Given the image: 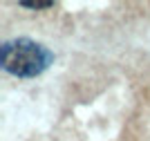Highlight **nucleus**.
Returning a JSON list of instances; mask_svg holds the SVG:
<instances>
[{
	"mask_svg": "<svg viewBox=\"0 0 150 141\" xmlns=\"http://www.w3.org/2000/svg\"><path fill=\"white\" fill-rule=\"evenodd\" d=\"M20 7H27V9H50V7H54V2H20Z\"/></svg>",
	"mask_w": 150,
	"mask_h": 141,
	"instance_id": "obj_2",
	"label": "nucleus"
},
{
	"mask_svg": "<svg viewBox=\"0 0 150 141\" xmlns=\"http://www.w3.org/2000/svg\"><path fill=\"white\" fill-rule=\"evenodd\" d=\"M54 54L45 45L31 38H11L0 47V65L7 74L18 79H34L40 76L52 65Z\"/></svg>",
	"mask_w": 150,
	"mask_h": 141,
	"instance_id": "obj_1",
	"label": "nucleus"
}]
</instances>
